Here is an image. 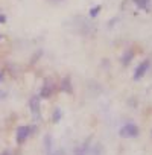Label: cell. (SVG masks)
Instances as JSON below:
<instances>
[{
	"label": "cell",
	"mask_w": 152,
	"mask_h": 155,
	"mask_svg": "<svg viewBox=\"0 0 152 155\" xmlns=\"http://www.w3.org/2000/svg\"><path fill=\"white\" fill-rule=\"evenodd\" d=\"M120 134H122L123 137H137V135H138V128H137V125H134V123H126V125L120 129Z\"/></svg>",
	"instance_id": "cell-1"
},
{
	"label": "cell",
	"mask_w": 152,
	"mask_h": 155,
	"mask_svg": "<svg viewBox=\"0 0 152 155\" xmlns=\"http://www.w3.org/2000/svg\"><path fill=\"white\" fill-rule=\"evenodd\" d=\"M147 68H149V61L146 59V61H143L137 68H135V71H134V79L135 81H138V79H141V76L147 71Z\"/></svg>",
	"instance_id": "cell-2"
},
{
	"label": "cell",
	"mask_w": 152,
	"mask_h": 155,
	"mask_svg": "<svg viewBox=\"0 0 152 155\" xmlns=\"http://www.w3.org/2000/svg\"><path fill=\"white\" fill-rule=\"evenodd\" d=\"M31 134V128L29 126H20L17 129V141L18 143H23Z\"/></svg>",
	"instance_id": "cell-3"
},
{
	"label": "cell",
	"mask_w": 152,
	"mask_h": 155,
	"mask_svg": "<svg viewBox=\"0 0 152 155\" xmlns=\"http://www.w3.org/2000/svg\"><path fill=\"white\" fill-rule=\"evenodd\" d=\"M31 110H32L34 117H40V99L38 97L31 99Z\"/></svg>",
	"instance_id": "cell-4"
},
{
	"label": "cell",
	"mask_w": 152,
	"mask_h": 155,
	"mask_svg": "<svg viewBox=\"0 0 152 155\" xmlns=\"http://www.w3.org/2000/svg\"><path fill=\"white\" fill-rule=\"evenodd\" d=\"M134 2L138 8H143V9H149L150 6V0H134Z\"/></svg>",
	"instance_id": "cell-5"
},
{
	"label": "cell",
	"mask_w": 152,
	"mask_h": 155,
	"mask_svg": "<svg viewBox=\"0 0 152 155\" xmlns=\"http://www.w3.org/2000/svg\"><path fill=\"white\" fill-rule=\"evenodd\" d=\"M44 146H46V152H47V155L53 152V150H52V138H50V135H46V140H44Z\"/></svg>",
	"instance_id": "cell-6"
},
{
	"label": "cell",
	"mask_w": 152,
	"mask_h": 155,
	"mask_svg": "<svg viewBox=\"0 0 152 155\" xmlns=\"http://www.w3.org/2000/svg\"><path fill=\"white\" fill-rule=\"evenodd\" d=\"M132 56H134V53H132V50H128V52H126V55H125V56H123V59H122V61H123V64H125V65H128Z\"/></svg>",
	"instance_id": "cell-7"
},
{
	"label": "cell",
	"mask_w": 152,
	"mask_h": 155,
	"mask_svg": "<svg viewBox=\"0 0 152 155\" xmlns=\"http://www.w3.org/2000/svg\"><path fill=\"white\" fill-rule=\"evenodd\" d=\"M99 12H101V6H94V8L90 11V17H96Z\"/></svg>",
	"instance_id": "cell-8"
},
{
	"label": "cell",
	"mask_w": 152,
	"mask_h": 155,
	"mask_svg": "<svg viewBox=\"0 0 152 155\" xmlns=\"http://www.w3.org/2000/svg\"><path fill=\"white\" fill-rule=\"evenodd\" d=\"M53 114H55V116H53V120H55V122H59V119H61V110H55Z\"/></svg>",
	"instance_id": "cell-9"
},
{
	"label": "cell",
	"mask_w": 152,
	"mask_h": 155,
	"mask_svg": "<svg viewBox=\"0 0 152 155\" xmlns=\"http://www.w3.org/2000/svg\"><path fill=\"white\" fill-rule=\"evenodd\" d=\"M49 155H64V152H62V150H56V152H52V153H49Z\"/></svg>",
	"instance_id": "cell-10"
},
{
	"label": "cell",
	"mask_w": 152,
	"mask_h": 155,
	"mask_svg": "<svg viewBox=\"0 0 152 155\" xmlns=\"http://www.w3.org/2000/svg\"><path fill=\"white\" fill-rule=\"evenodd\" d=\"M0 21H2V23L5 21V15H2V14H0Z\"/></svg>",
	"instance_id": "cell-11"
},
{
	"label": "cell",
	"mask_w": 152,
	"mask_h": 155,
	"mask_svg": "<svg viewBox=\"0 0 152 155\" xmlns=\"http://www.w3.org/2000/svg\"><path fill=\"white\" fill-rule=\"evenodd\" d=\"M2 155H12V153H11V152H9V150H5V152H3V153H2Z\"/></svg>",
	"instance_id": "cell-12"
},
{
	"label": "cell",
	"mask_w": 152,
	"mask_h": 155,
	"mask_svg": "<svg viewBox=\"0 0 152 155\" xmlns=\"http://www.w3.org/2000/svg\"><path fill=\"white\" fill-rule=\"evenodd\" d=\"M0 81H2V73H0Z\"/></svg>",
	"instance_id": "cell-13"
}]
</instances>
